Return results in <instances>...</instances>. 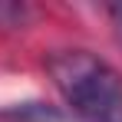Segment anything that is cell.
<instances>
[{"instance_id":"6da1fadb","label":"cell","mask_w":122,"mask_h":122,"mask_svg":"<svg viewBox=\"0 0 122 122\" xmlns=\"http://www.w3.org/2000/svg\"><path fill=\"white\" fill-rule=\"evenodd\" d=\"M46 69L79 122H122V76L106 60L89 50H60Z\"/></svg>"},{"instance_id":"7a4b0ae2","label":"cell","mask_w":122,"mask_h":122,"mask_svg":"<svg viewBox=\"0 0 122 122\" xmlns=\"http://www.w3.org/2000/svg\"><path fill=\"white\" fill-rule=\"evenodd\" d=\"M30 17V10L23 7V3H7V0H0V26H23Z\"/></svg>"},{"instance_id":"3957f363","label":"cell","mask_w":122,"mask_h":122,"mask_svg":"<svg viewBox=\"0 0 122 122\" xmlns=\"http://www.w3.org/2000/svg\"><path fill=\"white\" fill-rule=\"evenodd\" d=\"M109 13H112V17H116V23L122 26V3H112V7H109Z\"/></svg>"}]
</instances>
